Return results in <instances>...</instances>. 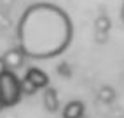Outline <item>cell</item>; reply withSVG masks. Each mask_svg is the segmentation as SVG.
<instances>
[{
  "label": "cell",
  "mask_w": 124,
  "mask_h": 118,
  "mask_svg": "<svg viewBox=\"0 0 124 118\" xmlns=\"http://www.w3.org/2000/svg\"><path fill=\"white\" fill-rule=\"evenodd\" d=\"M18 47L26 59L46 61L61 56L72 44L73 24L61 7L39 2L24 9L16 28Z\"/></svg>",
  "instance_id": "1"
},
{
  "label": "cell",
  "mask_w": 124,
  "mask_h": 118,
  "mask_svg": "<svg viewBox=\"0 0 124 118\" xmlns=\"http://www.w3.org/2000/svg\"><path fill=\"white\" fill-rule=\"evenodd\" d=\"M21 99V89H19V78L14 71L7 70L0 75V109L2 108H12Z\"/></svg>",
  "instance_id": "2"
},
{
  "label": "cell",
  "mask_w": 124,
  "mask_h": 118,
  "mask_svg": "<svg viewBox=\"0 0 124 118\" xmlns=\"http://www.w3.org/2000/svg\"><path fill=\"white\" fill-rule=\"evenodd\" d=\"M2 59H4L5 68L9 70V71H14V73L18 71V70H21L23 66H24V63H26V56L23 54V50H21L19 47L9 49V50L2 56Z\"/></svg>",
  "instance_id": "3"
},
{
  "label": "cell",
  "mask_w": 124,
  "mask_h": 118,
  "mask_svg": "<svg viewBox=\"0 0 124 118\" xmlns=\"http://www.w3.org/2000/svg\"><path fill=\"white\" fill-rule=\"evenodd\" d=\"M24 78L30 80L39 90H40V89H46V87L49 85V77H47V73H46L44 70L37 68V66H31V68H28L26 73H24Z\"/></svg>",
  "instance_id": "4"
},
{
  "label": "cell",
  "mask_w": 124,
  "mask_h": 118,
  "mask_svg": "<svg viewBox=\"0 0 124 118\" xmlns=\"http://www.w3.org/2000/svg\"><path fill=\"white\" fill-rule=\"evenodd\" d=\"M63 118H84L86 115V104L82 101L75 99V101H70V103L65 104L63 108Z\"/></svg>",
  "instance_id": "5"
},
{
  "label": "cell",
  "mask_w": 124,
  "mask_h": 118,
  "mask_svg": "<svg viewBox=\"0 0 124 118\" xmlns=\"http://www.w3.org/2000/svg\"><path fill=\"white\" fill-rule=\"evenodd\" d=\"M94 28H96V40L100 38V42H105L107 37H108L110 28H112V23L108 19V16H105V14L98 16L96 21H94Z\"/></svg>",
  "instance_id": "6"
},
{
  "label": "cell",
  "mask_w": 124,
  "mask_h": 118,
  "mask_svg": "<svg viewBox=\"0 0 124 118\" xmlns=\"http://www.w3.org/2000/svg\"><path fill=\"white\" fill-rule=\"evenodd\" d=\"M44 106H46V109L47 111H51V113H54V111H58L60 109V97H58V92H56V89H53V87H46V90H44Z\"/></svg>",
  "instance_id": "7"
},
{
  "label": "cell",
  "mask_w": 124,
  "mask_h": 118,
  "mask_svg": "<svg viewBox=\"0 0 124 118\" xmlns=\"http://www.w3.org/2000/svg\"><path fill=\"white\" fill-rule=\"evenodd\" d=\"M96 96H98V101H101V103H105V104H110L115 99V90L112 87H101L100 90H98Z\"/></svg>",
  "instance_id": "8"
},
{
  "label": "cell",
  "mask_w": 124,
  "mask_h": 118,
  "mask_svg": "<svg viewBox=\"0 0 124 118\" xmlns=\"http://www.w3.org/2000/svg\"><path fill=\"white\" fill-rule=\"evenodd\" d=\"M19 89H21V96H35L37 92H39V89L30 80H26L24 77L19 78Z\"/></svg>",
  "instance_id": "9"
},
{
  "label": "cell",
  "mask_w": 124,
  "mask_h": 118,
  "mask_svg": "<svg viewBox=\"0 0 124 118\" xmlns=\"http://www.w3.org/2000/svg\"><path fill=\"white\" fill-rule=\"evenodd\" d=\"M5 71H7V68H5V64H4V59L0 57V75L5 73Z\"/></svg>",
  "instance_id": "10"
},
{
  "label": "cell",
  "mask_w": 124,
  "mask_h": 118,
  "mask_svg": "<svg viewBox=\"0 0 124 118\" xmlns=\"http://www.w3.org/2000/svg\"><path fill=\"white\" fill-rule=\"evenodd\" d=\"M121 21L124 24V0H122V5H121Z\"/></svg>",
  "instance_id": "11"
}]
</instances>
